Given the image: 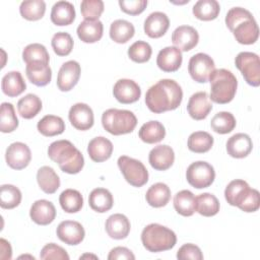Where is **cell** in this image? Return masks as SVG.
Wrapping results in <instances>:
<instances>
[{
    "label": "cell",
    "mask_w": 260,
    "mask_h": 260,
    "mask_svg": "<svg viewBox=\"0 0 260 260\" xmlns=\"http://www.w3.org/2000/svg\"><path fill=\"white\" fill-rule=\"evenodd\" d=\"M25 74L27 79L37 86L47 85L52 78V70L49 63L32 62L26 64Z\"/></svg>",
    "instance_id": "d4e9b609"
},
{
    "label": "cell",
    "mask_w": 260,
    "mask_h": 260,
    "mask_svg": "<svg viewBox=\"0 0 260 260\" xmlns=\"http://www.w3.org/2000/svg\"><path fill=\"white\" fill-rule=\"evenodd\" d=\"M170 26L168 15L160 11L150 13L144 21V32L149 38L158 39L162 37Z\"/></svg>",
    "instance_id": "44dd1931"
},
{
    "label": "cell",
    "mask_w": 260,
    "mask_h": 260,
    "mask_svg": "<svg viewBox=\"0 0 260 260\" xmlns=\"http://www.w3.org/2000/svg\"><path fill=\"white\" fill-rule=\"evenodd\" d=\"M57 237L65 244L75 246L80 244L85 236V232L80 222L75 220H64L59 223L56 230Z\"/></svg>",
    "instance_id": "5bb4252c"
},
{
    "label": "cell",
    "mask_w": 260,
    "mask_h": 260,
    "mask_svg": "<svg viewBox=\"0 0 260 260\" xmlns=\"http://www.w3.org/2000/svg\"><path fill=\"white\" fill-rule=\"evenodd\" d=\"M242 211L255 212L260 207V194L256 189H250L248 195L238 206Z\"/></svg>",
    "instance_id": "f5cc1de1"
},
{
    "label": "cell",
    "mask_w": 260,
    "mask_h": 260,
    "mask_svg": "<svg viewBox=\"0 0 260 260\" xmlns=\"http://www.w3.org/2000/svg\"><path fill=\"white\" fill-rule=\"evenodd\" d=\"M87 152L91 160L95 162L105 161L113 153V143L106 137H94L87 145Z\"/></svg>",
    "instance_id": "cb8c5ba5"
},
{
    "label": "cell",
    "mask_w": 260,
    "mask_h": 260,
    "mask_svg": "<svg viewBox=\"0 0 260 260\" xmlns=\"http://www.w3.org/2000/svg\"><path fill=\"white\" fill-rule=\"evenodd\" d=\"M104 9L102 0H83L80 4V11L84 20H99Z\"/></svg>",
    "instance_id": "681fc988"
},
{
    "label": "cell",
    "mask_w": 260,
    "mask_h": 260,
    "mask_svg": "<svg viewBox=\"0 0 260 260\" xmlns=\"http://www.w3.org/2000/svg\"><path fill=\"white\" fill-rule=\"evenodd\" d=\"M196 197L189 190H181L174 196V208L183 216H191L196 211Z\"/></svg>",
    "instance_id": "836d02e7"
},
{
    "label": "cell",
    "mask_w": 260,
    "mask_h": 260,
    "mask_svg": "<svg viewBox=\"0 0 260 260\" xmlns=\"http://www.w3.org/2000/svg\"><path fill=\"white\" fill-rule=\"evenodd\" d=\"M189 150L195 153H204L211 149L213 145V137L205 131L193 132L187 142Z\"/></svg>",
    "instance_id": "ab89813d"
},
{
    "label": "cell",
    "mask_w": 260,
    "mask_h": 260,
    "mask_svg": "<svg viewBox=\"0 0 260 260\" xmlns=\"http://www.w3.org/2000/svg\"><path fill=\"white\" fill-rule=\"evenodd\" d=\"M186 179L194 188H207L213 183L215 179V172L210 164L203 160H198L192 162L187 168Z\"/></svg>",
    "instance_id": "9c48e42d"
},
{
    "label": "cell",
    "mask_w": 260,
    "mask_h": 260,
    "mask_svg": "<svg viewBox=\"0 0 260 260\" xmlns=\"http://www.w3.org/2000/svg\"><path fill=\"white\" fill-rule=\"evenodd\" d=\"M118 167L124 179L133 187H142L148 181V172L145 166L138 159L127 155L118 158Z\"/></svg>",
    "instance_id": "52a82bcc"
},
{
    "label": "cell",
    "mask_w": 260,
    "mask_h": 260,
    "mask_svg": "<svg viewBox=\"0 0 260 260\" xmlns=\"http://www.w3.org/2000/svg\"><path fill=\"white\" fill-rule=\"evenodd\" d=\"M105 228L110 238L122 240L128 237L131 224L126 215L122 213H115L108 217Z\"/></svg>",
    "instance_id": "603a6c76"
},
{
    "label": "cell",
    "mask_w": 260,
    "mask_h": 260,
    "mask_svg": "<svg viewBox=\"0 0 260 260\" xmlns=\"http://www.w3.org/2000/svg\"><path fill=\"white\" fill-rule=\"evenodd\" d=\"M59 202L65 212L76 213L82 208L83 197L81 193L75 189H66L60 194Z\"/></svg>",
    "instance_id": "f35d334b"
},
{
    "label": "cell",
    "mask_w": 260,
    "mask_h": 260,
    "mask_svg": "<svg viewBox=\"0 0 260 260\" xmlns=\"http://www.w3.org/2000/svg\"><path fill=\"white\" fill-rule=\"evenodd\" d=\"M196 211L206 217L213 216L219 211V201L211 193H202L196 197Z\"/></svg>",
    "instance_id": "60d3db41"
},
{
    "label": "cell",
    "mask_w": 260,
    "mask_h": 260,
    "mask_svg": "<svg viewBox=\"0 0 260 260\" xmlns=\"http://www.w3.org/2000/svg\"><path fill=\"white\" fill-rule=\"evenodd\" d=\"M0 258L1 259H11L12 256V250L9 242H7L5 239L0 240Z\"/></svg>",
    "instance_id": "9f6ffc18"
},
{
    "label": "cell",
    "mask_w": 260,
    "mask_h": 260,
    "mask_svg": "<svg viewBox=\"0 0 260 260\" xmlns=\"http://www.w3.org/2000/svg\"><path fill=\"white\" fill-rule=\"evenodd\" d=\"M17 110L23 119H31L41 112L42 101L37 94L27 93L18 101Z\"/></svg>",
    "instance_id": "74e56055"
},
{
    "label": "cell",
    "mask_w": 260,
    "mask_h": 260,
    "mask_svg": "<svg viewBox=\"0 0 260 260\" xmlns=\"http://www.w3.org/2000/svg\"><path fill=\"white\" fill-rule=\"evenodd\" d=\"M210 96L209 99L216 104H228L236 95L238 80L232 71L220 68L214 69L209 76Z\"/></svg>",
    "instance_id": "277c9868"
},
{
    "label": "cell",
    "mask_w": 260,
    "mask_h": 260,
    "mask_svg": "<svg viewBox=\"0 0 260 260\" xmlns=\"http://www.w3.org/2000/svg\"><path fill=\"white\" fill-rule=\"evenodd\" d=\"M22 60L26 63L32 62H44L49 63L50 56L46 47L39 43L27 45L22 51Z\"/></svg>",
    "instance_id": "bcb514c9"
},
{
    "label": "cell",
    "mask_w": 260,
    "mask_h": 260,
    "mask_svg": "<svg viewBox=\"0 0 260 260\" xmlns=\"http://www.w3.org/2000/svg\"><path fill=\"white\" fill-rule=\"evenodd\" d=\"M121 10L129 15H138L144 11L147 6V0H120Z\"/></svg>",
    "instance_id": "816d5d0a"
},
{
    "label": "cell",
    "mask_w": 260,
    "mask_h": 260,
    "mask_svg": "<svg viewBox=\"0 0 260 260\" xmlns=\"http://www.w3.org/2000/svg\"><path fill=\"white\" fill-rule=\"evenodd\" d=\"M52 48L58 56H67L73 49V40L68 32L59 31L52 38Z\"/></svg>",
    "instance_id": "7dc6e473"
},
{
    "label": "cell",
    "mask_w": 260,
    "mask_h": 260,
    "mask_svg": "<svg viewBox=\"0 0 260 260\" xmlns=\"http://www.w3.org/2000/svg\"><path fill=\"white\" fill-rule=\"evenodd\" d=\"M134 34V25L125 19H117L111 23L110 38L118 44L127 43L133 38Z\"/></svg>",
    "instance_id": "d590c367"
},
{
    "label": "cell",
    "mask_w": 260,
    "mask_h": 260,
    "mask_svg": "<svg viewBox=\"0 0 260 260\" xmlns=\"http://www.w3.org/2000/svg\"><path fill=\"white\" fill-rule=\"evenodd\" d=\"M138 136L145 143H157L165 138L166 129L165 126L158 121H148L140 127Z\"/></svg>",
    "instance_id": "d6a6232c"
},
{
    "label": "cell",
    "mask_w": 260,
    "mask_h": 260,
    "mask_svg": "<svg viewBox=\"0 0 260 260\" xmlns=\"http://www.w3.org/2000/svg\"><path fill=\"white\" fill-rule=\"evenodd\" d=\"M183 90L173 79H160L145 93V104L149 111L160 114L176 110L182 103Z\"/></svg>",
    "instance_id": "6da1fadb"
},
{
    "label": "cell",
    "mask_w": 260,
    "mask_h": 260,
    "mask_svg": "<svg viewBox=\"0 0 260 260\" xmlns=\"http://www.w3.org/2000/svg\"><path fill=\"white\" fill-rule=\"evenodd\" d=\"M75 19V9L72 3L68 1L56 2L51 11V20L54 24L63 26L71 24Z\"/></svg>",
    "instance_id": "4316f807"
},
{
    "label": "cell",
    "mask_w": 260,
    "mask_h": 260,
    "mask_svg": "<svg viewBox=\"0 0 260 260\" xmlns=\"http://www.w3.org/2000/svg\"><path fill=\"white\" fill-rule=\"evenodd\" d=\"M104 129L113 135H123L131 133L136 125V116L128 110L109 109L102 115Z\"/></svg>",
    "instance_id": "8992f818"
},
{
    "label": "cell",
    "mask_w": 260,
    "mask_h": 260,
    "mask_svg": "<svg viewBox=\"0 0 260 260\" xmlns=\"http://www.w3.org/2000/svg\"><path fill=\"white\" fill-rule=\"evenodd\" d=\"M20 190L10 184H4L0 188V206L4 209H12L21 202Z\"/></svg>",
    "instance_id": "ee69618b"
},
{
    "label": "cell",
    "mask_w": 260,
    "mask_h": 260,
    "mask_svg": "<svg viewBox=\"0 0 260 260\" xmlns=\"http://www.w3.org/2000/svg\"><path fill=\"white\" fill-rule=\"evenodd\" d=\"M39 187L47 194L55 193L60 187V179L53 168L49 166L41 167L37 173Z\"/></svg>",
    "instance_id": "1f68e13d"
},
{
    "label": "cell",
    "mask_w": 260,
    "mask_h": 260,
    "mask_svg": "<svg viewBox=\"0 0 260 260\" xmlns=\"http://www.w3.org/2000/svg\"><path fill=\"white\" fill-rule=\"evenodd\" d=\"M145 199L146 202L154 208L166 206L171 199V189L165 183H155L146 191Z\"/></svg>",
    "instance_id": "f1b7e54d"
},
{
    "label": "cell",
    "mask_w": 260,
    "mask_h": 260,
    "mask_svg": "<svg viewBox=\"0 0 260 260\" xmlns=\"http://www.w3.org/2000/svg\"><path fill=\"white\" fill-rule=\"evenodd\" d=\"M192 11L196 18L209 21L218 16L220 6L216 0H199L194 4Z\"/></svg>",
    "instance_id": "8d00e7d4"
},
{
    "label": "cell",
    "mask_w": 260,
    "mask_h": 260,
    "mask_svg": "<svg viewBox=\"0 0 260 260\" xmlns=\"http://www.w3.org/2000/svg\"><path fill=\"white\" fill-rule=\"evenodd\" d=\"M41 259H57V260H69V255L66 250L61 246L54 243H49L43 247L40 253Z\"/></svg>",
    "instance_id": "f907efd6"
},
{
    "label": "cell",
    "mask_w": 260,
    "mask_h": 260,
    "mask_svg": "<svg viewBox=\"0 0 260 260\" xmlns=\"http://www.w3.org/2000/svg\"><path fill=\"white\" fill-rule=\"evenodd\" d=\"M20 15L30 21L41 19L46 12V3L42 0L22 1L19 6Z\"/></svg>",
    "instance_id": "b9f144b4"
},
{
    "label": "cell",
    "mask_w": 260,
    "mask_h": 260,
    "mask_svg": "<svg viewBox=\"0 0 260 260\" xmlns=\"http://www.w3.org/2000/svg\"><path fill=\"white\" fill-rule=\"evenodd\" d=\"M152 54V49L147 42L137 41L128 49L129 58L136 63L147 62Z\"/></svg>",
    "instance_id": "c3c4849f"
},
{
    "label": "cell",
    "mask_w": 260,
    "mask_h": 260,
    "mask_svg": "<svg viewBox=\"0 0 260 260\" xmlns=\"http://www.w3.org/2000/svg\"><path fill=\"white\" fill-rule=\"evenodd\" d=\"M68 118L71 125L77 130L85 131L93 126L94 118L91 108L83 103L73 105L68 113Z\"/></svg>",
    "instance_id": "4fadbf2b"
},
{
    "label": "cell",
    "mask_w": 260,
    "mask_h": 260,
    "mask_svg": "<svg viewBox=\"0 0 260 260\" xmlns=\"http://www.w3.org/2000/svg\"><path fill=\"white\" fill-rule=\"evenodd\" d=\"M88 204L92 210L104 213L113 207L114 198L108 189L95 188L89 194Z\"/></svg>",
    "instance_id": "4dcf8cb0"
},
{
    "label": "cell",
    "mask_w": 260,
    "mask_h": 260,
    "mask_svg": "<svg viewBox=\"0 0 260 260\" xmlns=\"http://www.w3.org/2000/svg\"><path fill=\"white\" fill-rule=\"evenodd\" d=\"M210 126L218 134H228L235 129L236 118L230 112H218L212 117Z\"/></svg>",
    "instance_id": "7bdbcfd3"
},
{
    "label": "cell",
    "mask_w": 260,
    "mask_h": 260,
    "mask_svg": "<svg viewBox=\"0 0 260 260\" xmlns=\"http://www.w3.org/2000/svg\"><path fill=\"white\" fill-rule=\"evenodd\" d=\"M250 186L244 180H233L229 183L224 190V197L232 206H239L250 191Z\"/></svg>",
    "instance_id": "f546056e"
},
{
    "label": "cell",
    "mask_w": 260,
    "mask_h": 260,
    "mask_svg": "<svg viewBox=\"0 0 260 260\" xmlns=\"http://www.w3.org/2000/svg\"><path fill=\"white\" fill-rule=\"evenodd\" d=\"M18 127V119L12 104L2 103L0 112V130L3 133L13 132Z\"/></svg>",
    "instance_id": "f6af8a7d"
},
{
    "label": "cell",
    "mask_w": 260,
    "mask_h": 260,
    "mask_svg": "<svg viewBox=\"0 0 260 260\" xmlns=\"http://www.w3.org/2000/svg\"><path fill=\"white\" fill-rule=\"evenodd\" d=\"M1 88L4 94L9 98H14L25 90L26 84L19 71H10L3 76Z\"/></svg>",
    "instance_id": "83f0119b"
},
{
    "label": "cell",
    "mask_w": 260,
    "mask_h": 260,
    "mask_svg": "<svg viewBox=\"0 0 260 260\" xmlns=\"http://www.w3.org/2000/svg\"><path fill=\"white\" fill-rule=\"evenodd\" d=\"M5 159L11 169L22 170L28 166L31 159V152L25 143L13 142L6 149Z\"/></svg>",
    "instance_id": "8fae6325"
},
{
    "label": "cell",
    "mask_w": 260,
    "mask_h": 260,
    "mask_svg": "<svg viewBox=\"0 0 260 260\" xmlns=\"http://www.w3.org/2000/svg\"><path fill=\"white\" fill-rule=\"evenodd\" d=\"M177 258L179 260H187V259H192V260H202L203 259V254L200 250V248L194 244L188 243L184 244L177 252Z\"/></svg>",
    "instance_id": "db71d44e"
},
{
    "label": "cell",
    "mask_w": 260,
    "mask_h": 260,
    "mask_svg": "<svg viewBox=\"0 0 260 260\" xmlns=\"http://www.w3.org/2000/svg\"><path fill=\"white\" fill-rule=\"evenodd\" d=\"M253 148L252 139L246 133H237L226 141V151L232 157L244 158L250 154Z\"/></svg>",
    "instance_id": "7402d4cb"
},
{
    "label": "cell",
    "mask_w": 260,
    "mask_h": 260,
    "mask_svg": "<svg viewBox=\"0 0 260 260\" xmlns=\"http://www.w3.org/2000/svg\"><path fill=\"white\" fill-rule=\"evenodd\" d=\"M214 69L215 65L213 59L205 53H197L189 60L188 72L196 82H207Z\"/></svg>",
    "instance_id": "30bf717a"
},
{
    "label": "cell",
    "mask_w": 260,
    "mask_h": 260,
    "mask_svg": "<svg viewBox=\"0 0 260 260\" xmlns=\"http://www.w3.org/2000/svg\"><path fill=\"white\" fill-rule=\"evenodd\" d=\"M182 52L176 47H166L161 49L156 57L157 67L165 72H175L182 64Z\"/></svg>",
    "instance_id": "ffe728a7"
},
{
    "label": "cell",
    "mask_w": 260,
    "mask_h": 260,
    "mask_svg": "<svg viewBox=\"0 0 260 260\" xmlns=\"http://www.w3.org/2000/svg\"><path fill=\"white\" fill-rule=\"evenodd\" d=\"M39 132L47 137L60 135L65 130V123L61 117L55 115H46L37 125Z\"/></svg>",
    "instance_id": "e575fe53"
},
{
    "label": "cell",
    "mask_w": 260,
    "mask_h": 260,
    "mask_svg": "<svg viewBox=\"0 0 260 260\" xmlns=\"http://www.w3.org/2000/svg\"><path fill=\"white\" fill-rule=\"evenodd\" d=\"M81 68L78 62L74 60L62 64L57 76V86L61 91L71 90L78 82Z\"/></svg>",
    "instance_id": "7c38bea8"
},
{
    "label": "cell",
    "mask_w": 260,
    "mask_h": 260,
    "mask_svg": "<svg viewBox=\"0 0 260 260\" xmlns=\"http://www.w3.org/2000/svg\"><path fill=\"white\" fill-rule=\"evenodd\" d=\"M49 157L56 164L62 172L74 175L78 174L83 166L82 153L69 140H57L50 144L48 148Z\"/></svg>",
    "instance_id": "3957f363"
},
{
    "label": "cell",
    "mask_w": 260,
    "mask_h": 260,
    "mask_svg": "<svg viewBox=\"0 0 260 260\" xmlns=\"http://www.w3.org/2000/svg\"><path fill=\"white\" fill-rule=\"evenodd\" d=\"M225 24L239 44L252 45L258 40V24L253 14L245 8H231L225 16Z\"/></svg>",
    "instance_id": "7a4b0ae2"
},
{
    "label": "cell",
    "mask_w": 260,
    "mask_h": 260,
    "mask_svg": "<svg viewBox=\"0 0 260 260\" xmlns=\"http://www.w3.org/2000/svg\"><path fill=\"white\" fill-rule=\"evenodd\" d=\"M108 259L109 260H116V259L134 260L135 256L132 253V251L126 247H115L110 251V253L108 255Z\"/></svg>",
    "instance_id": "11a10c76"
},
{
    "label": "cell",
    "mask_w": 260,
    "mask_h": 260,
    "mask_svg": "<svg viewBox=\"0 0 260 260\" xmlns=\"http://www.w3.org/2000/svg\"><path fill=\"white\" fill-rule=\"evenodd\" d=\"M212 110V104L206 91H198L193 93L187 104V111L194 120L205 119Z\"/></svg>",
    "instance_id": "2e32d148"
},
{
    "label": "cell",
    "mask_w": 260,
    "mask_h": 260,
    "mask_svg": "<svg viewBox=\"0 0 260 260\" xmlns=\"http://www.w3.org/2000/svg\"><path fill=\"white\" fill-rule=\"evenodd\" d=\"M94 258V259H98V257L95 255H88V254H84L82 256H80V259H83V258Z\"/></svg>",
    "instance_id": "6f0895ef"
},
{
    "label": "cell",
    "mask_w": 260,
    "mask_h": 260,
    "mask_svg": "<svg viewBox=\"0 0 260 260\" xmlns=\"http://www.w3.org/2000/svg\"><path fill=\"white\" fill-rule=\"evenodd\" d=\"M175 160V153L169 145H157L153 147L148 155L150 166L156 171H166L170 169Z\"/></svg>",
    "instance_id": "d6986e66"
},
{
    "label": "cell",
    "mask_w": 260,
    "mask_h": 260,
    "mask_svg": "<svg viewBox=\"0 0 260 260\" xmlns=\"http://www.w3.org/2000/svg\"><path fill=\"white\" fill-rule=\"evenodd\" d=\"M141 242L143 247L149 252L158 253L174 248L177 243V236L171 229L165 225L150 223L143 229Z\"/></svg>",
    "instance_id": "5b68a950"
},
{
    "label": "cell",
    "mask_w": 260,
    "mask_h": 260,
    "mask_svg": "<svg viewBox=\"0 0 260 260\" xmlns=\"http://www.w3.org/2000/svg\"><path fill=\"white\" fill-rule=\"evenodd\" d=\"M235 64L249 85L255 87L260 85V60L257 54L241 52L237 55Z\"/></svg>",
    "instance_id": "ba28073f"
},
{
    "label": "cell",
    "mask_w": 260,
    "mask_h": 260,
    "mask_svg": "<svg viewBox=\"0 0 260 260\" xmlns=\"http://www.w3.org/2000/svg\"><path fill=\"white\" fill-rule=\"evenodd\" d=\"M113 94L121 104H132L140 99L141 89L134 80L123 78L114 84Z\"/></svg>",
    "instance_id": "9a60e30c"
},
{
    "label": "cell",
    "mask_w": 260,
    "mask_h": 260,
    "mask_svg": "<svg viewBox=\"0 0 260 260\" xmlns=\"http://www.w3.org/2000/svg\"><path fill=\"white\" fill-rule=\"evenodd\" d=\"M76 32L83 43H96L103 37L104 25L100 20H83L77 26Z\"/></svg>",
    "instance_id": "484cf974"
},
{
    "label": "cell",
    "mask_w": 260,
    "mask_h": 260,
    "mask_svg": "<svg viewBox=\"0 0 260 260\" xmlns=\"http://www.w3.org/2000/svg\"><path fill=\"white\" fill-rule=\"evenodd\" d=\"M29 216L34 222L40 225H47L54 221L56 217V208L51 201L40 199L32 203Z\"/></svg>",
    "instance_id": "ac0fdd59"
},
{
    "label": "cell",
    "mask_w": 260,
    "mask_h": 260,
    "mask_svg": "<svg viewBox=\"0 0 260 260\" xmlns=\"http://www.w3.org/2000/svg\"><path fill=\"white\" fill-rule=\"evenodd\" d=\"M199 41L197 30L190 25H180L172 34V42L180 51L188 52L195 48Z\"/></svg>",
    "instance_id": "e0dca14e"
}]
</instances>
